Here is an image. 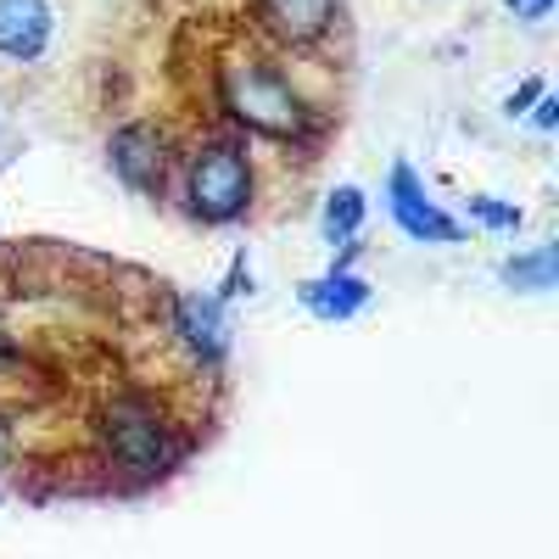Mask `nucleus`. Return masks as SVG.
Listing matches in <instances>:
<instances>
[{"instance_id":"obj_13","label":"nucleus","mask_w":559,"mask_h":559,"mask_svg":"<svg viewBox=\"0 0 559 559\" xmlns=\"http://www.w3.org/2000/svg\"><path fill=\"white\" fill-rule=\"evenodd\" d=\"M224 297H252V269H247V258H236V263H229Z\"/></svg>"},{"instance_id":"obj_9","label":"nucleus","mask_w":559,"mask_h":559,"mask_svg":"<svg viewBox=\"0 0 559 559\" xmlns=\"http://www.w3.org/2000/svg\"><path fill=\"white\" fill-rule=\"evenodd\" d=\"M297 297H302V308L308 313H319V319H353L364 302H369V286L358 274H319V280H302L297 286Z\"/></svg>"},{"instance_id":"obj_18","label":"nucleus","mask_w":559,"mask_h":559,"mask_svg":"<svg viewBox=\"0 0 559 559\" xmlns=\"http://www.w3.org/2000/svg\"><path fill=\"white\" fill-rule=\"evenodd\" d=\"M0 459H7V426H0Z\"/></svg>"},{"instance_id":"obj_8","label":"nucleus","mask_w":559,"mask_h":559,"mask_svg":"<svg viewBox=\"0 0 559 559\" xmlns=\"http://www.w3.org/2000/svg\"><path fill=\"white\" fill-rule=\"evenodd\" d=\"M179 336L202 364L224 358L229 347V319H224V302L218 297H179Z\"/></svg>"},{"instance_id":"obj_4","label":"nucleus","mask_w":559,"mask_h":559,"mask_svg":"<svg viewBox=\"0 0 559 559\" xmlns=\"http://www.w3.org/2000/svg\"><path fill=\"white\" fill-rule=\"evenodd\" d=\"M386 202H392V218H397V229L408 241H437V247H453L464 229L426 197V185L414 179V168L408 163H397L392 168V179H386Z\"/></svg>"},{"instance_id":"obj_14","label":"nucleus","mask_w":559,"mask_h":559,"mask_svg":"<svg viewBox=\"0 0 559 559\" xmlns=\"http://www.w3.org/2000/svg\"><path fill=\"white\" fill-rule=\"evenodd\" d=\"M503 7L515 12V17H526V23H543L554 12V0H503Z\"/></svg>"},{"instance_id":"obj_7","label":"nucleus","mask_w":559,"mask_h":559,"mask_svg":"<svg viewBox=\"0 0 559 559\" xmlns=\"http://www.w3.org/2000/svg\"><path fill=\"white\" fill-rule=\"evenodd\" d=\"M51 45V7L45 0H0V57L34 62Z\"/></svg>"},{"instance_id":"obj_5","label":"nucleus","mask_w":559,"mask_h":559,"mask_svg":"<svg viewBox=\"0 0 559 559\" xmlns=\"http://www.w3.org/2000/svg\"><path fill=\"white\" fill-rule=\"evenodd\" d=\"M107 163L112 174L140 197H157L163 191V174H168V157H163V134L152 123H123L112 140H107Z\"/></svg>"},{"instance_id":"obj_17","label":"nucleus","mask_w":559,"mask_h":559,"mask_svg":"<svg viewBox=\"0 0 559 559\" xmlns=\"http://www.w3.org/2000/svg\"><path fill=\"white\" fill-rule=\"evenodd\" d=\"M12 358V347H7V336H0V364H7Z\"/></svg>"},{"instance_id":"obj_12","label":"nucleus","mask_w":559,"mask_h":559,"mask_svg":"<svg viewBox=\"0 0 559 559\" xmlns=\"http://www.w3.org/2000/svg\"><path fill=\"white\" fill-rule=\"evenodd\" d=\"M471 218H481L487 229H503V236H515V229L526 224L521 207H509V202H498V197H471Z\"/></svg>"},{"instance_id":"obj_1","label":"nucleus","mask_w":559,"mask_h":559,"mask_svg":"<svg viewBox=\"0 0 559 559\" xmlns=\"http://www.w3.org/2000/svg\"><path fill=\"white\" fill-rule=\"evenodd\" d=\"M224 107L236 112L247 129L274 134V140H286V134H297L308 123L302 96L269 62H229L224 68Z\"/></svg>"},{"instance_id":"obj_16","label":"nucleus","mask_w":559,"mask_h":559,"mask_svg":"<svg viewBox=\"0 0 559 559\" xmlns=\"http://www.w3.org/2000/svg\"><path fill=\"white\" fill-rule=\"evenodd\" d=\"M559 123V102L554 96H537V129H554Z\"/></svg>"},{"instance_id":"obj_3","label":"nucleus","mask_w":559,"mask_h":559,"mask_svg":"<svg viewBox=\"0 0 559 559\" xmlns=\"http://www.w3.org/2000/svg\"><path fill=\"white\" fill-rule=\"evenodd\" d=\"M102 442H107V453L123 464V471H140V476H152V471L168 464V426L152 414V403H140V397L107 403Z\"/></svg>"},{"instance_id":"obj_11","label":"nucleus","mask_w":559,"mask_h":559,"mask_svg":"<svg viewBox=\"0 0 559 559\" xmlns=\"http://www.w3.org/2000/svg\"><path fill=\"white\" fill-rule=\"evenodd\" d=\"M554 274H559V252L554 247H537L526 258H509L498 269V280L509 292H554Z\"/></svg>"},{"instance_id":"obj_15","label":"nucleus","mask_w":559,"mask_h":559,"mask_svg":"<svg viewBox=\"0 0 559 559\" xmlns=\"http://www.w3.org/2000/svg\"><path fill=\"white\" fill-rule=\"evenodd\" d=\"M537 96H543V84L532 79V84H521V90H515V96H509V107H503V112H509V118H515V112H526V107H532Z\"/></svg>"},{"instance_id":"obj_10","label":"nucleus","mask_w":559,"mask_h":559,"mask_svg":"<svg viewBox=\"0 0 559 559\" xmlns=\"http://www.w3.org/2000/svg\"><path fill=\"white\" fill-rule=\"evenodd\" d=\"M324 241L342 247V241H358V224H364V191L358 185H336L331 197H324Z\"/></svg>"},{"instance_id":"obj_2","label":"nucleus","mask_w":559,"mask_h":559,"mask_svg":"<svg viewBox=\"0 0 559 559\" xmlns=\"http://www.w3.org/2000/svg\"><path fill=\"white\" fill-rule=\"evenodd\" d=\"M191 213L202 224H236L252 202V163L241 146H229V140H213L191 157Z\"/></svg>"},{"instance_id":"obj_6","label":"nucleus","mask_w":559,"mask_h":559,"mask_svg":"<svg viewBox=\"0 0 559 559\" xmlns=\"http://www.w3.org/2000/svg\"><path fill=\"white\" fill-rule=\"evenodd\" d=\"M258 23L280 45H313L336 23V0H258Z\"/></svg>"}]
</instances>
